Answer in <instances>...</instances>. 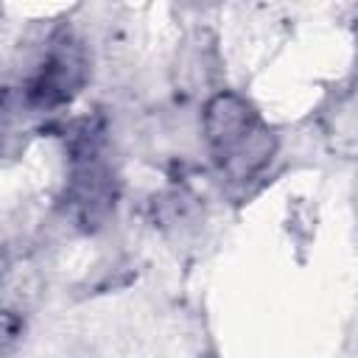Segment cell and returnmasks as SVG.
I'll return each instance as SVG.
<instances>
[{
  "mask_svg": "<svg viewBox=\"0 0 358 358\" xmlns=\"http://www.w3.org/2000/svg\"><path fill=\"white\" fill-rule=\"evenodd\" d=\"M117 201V182L112 168L98 154L92 137L73 145V168L67 179V207L78 227L98 229L106 224Z\"/></svg>",
  "mask_w": 358,
  "mask_h": 358,
  "instance_id": "cell-1",
  "label": "cell"
},
{
  "mask_svg": "<svg viewBox=\"0 0 358 358\" xmlns=\"http://www.w3.org/2000/svg\"><path fill=\"white\" fill-rule=\"evenodd\" d=\"M277 151V137L274 131L263 123L257 126L238 148H232L224 159H218L215 165L221 168L224 176L235 179V182H243V179H252L257 171H263L271 159V154Z\"/></svg>",
  "mask_w": 358,
  "mask_h": 358,
  "instance_id": "cell-4",
  "label": "cell"
},
{
  "mask_svg": "<svg viewBox=\"0 0 358 358\" xmlns=\"http://www.w3.org/2000/svg\"><path fill=\"white\" fill-rule=\"evenodd\" d=\"M257 126H263V120L255 103L232 90H218L201 109V134L215 162L238 148Z\"/></svg>",
  "mask_w": 358,
  "mask_h": 358,
  "instance_id": "cell-3",
  "label": "cell"
},
{
  "mask_svg": "<svg viewBox=\"0 0 358 358\" xmlns=\"http://www.w3.org/2000/svg\"><path fill=\"white\" fill-rule=\"evenodd\" d=\"M84 81H87L84 50L70 36H62L45 50V56L28 76L22 92L34 109H56L70 103L76 92L84 87Z\"/></svg>",
  "mask_w": 358,
  "mask_h": 358,
  "instance_id": "cell-2",
  "label": "cell"
}]
</instances>
